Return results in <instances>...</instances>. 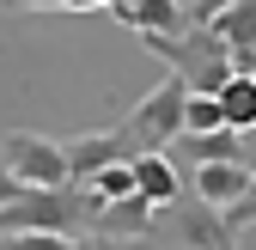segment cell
<instances>
[{
  "mask_svg": "<svg viewBox=\"0 0 256 250\" xmlns=\"http://www.w3.org/2000/svg\"><path fill=\"white\" fill-rule=\"evenodd\" d=\"M116 128L128 134V146H134V159H152V152H171L183 134H189V80L183 74H165L146 98L128 110Z\"/></svg>",
  "mask_w": 256,
  "mask_h": 250,
  "instance_id": "cell-1",
  "label": "cell"
},
{
  "mask_svg": "<svg viewBox=\"0 0 256 250\" xmlns=\"http://www.w3.org/2000/svg\"><path fill=\"white\" fill-rule=\"evenodd\" d=\"M146 49H152L158 61H171V74H183L189 92H202V98H220V92L238 80L232 49L220 43L214 30H196V24H189L183 37H146Z\"/></svg>",
  "mask_w": 256,
  "mask_h": 250,
  "instance_id": "cell-2",
  "label": "cell"
},
{
  "mask_svg": "<svg viewBox=\"0 0 256 250\" xmlns=\"http://www.w3.org/2000/svg\"><path fill=\"white\" fill-rule=\"evenodd\" d=\"M0 159L12 165V177L24 183V190H68V183H74L68 140H49V134H37V128L0 134Z\"/></svg>",
  "mask_w": 256,
  "mask_h": 250,
  "instance_id": "cell-3",
  "label": "cell"
},
{
  "mask_svg": "<svg viewBox=\"0 0 256 250\" xmlns=\"http://www.w3.org/2000/svg\"><path fill=\"white\" fill-rule=\"evenodd\" d=\"M158 250H238V232L226 226V214L208 208V202H177V208H158Z\"/></svg>",
  "mask_w": 256,
  "mask_h": 250,
  "instance_id": "cell-4",
  "label": "cell"
},
{
  "mask_svg": "<svg viewBox=\"0 0 256 250\" xmlns=\"http://www.w3.org/2000/svg\"><path fill=\"white\" fill-rule=\"evenodd\" d=\"M68 165H74V183L92 190L110 165H134V146H128L122 128H98V134H74L68 140Z\"/></svg>",
  "mask_w": 256,
  "mask_h": 250,
  "instance_id": "cell-5",
  "label": "cell"
},
{
  "mask_svg": "<svg viewBox=\"0 0 256 250\" xmlns=\"http://www.w3.org/2000/svg\"><path fill=\"white\" fill-rule=\"evenodd\" d=\"M158 232V208L134 190V196H122V202H104L98 214H92V232H86V244L92 238H116V244H146Z\"/></svg>",
  "mask_w": 256,
  "mask_h": 250,
  "instance_id": "cell-6",
  "label": "cell"
},
{
  "mask_svg": "<svg viewBox=\"0 0 256 250\" xmlns=\"http://www.w3.org/2000/svg\"><path fill=\"white\" fill-rule=\"evenodd\" d=\"M250 183H256V171H250L244 159L208 165V171H196V202H208V208H220V214H232V208L250 196Z\"/></svg>",
  "mask_w": 256,
  "mask_h": 250,
  "instance_id": "cell-7",
  "label": "cell"
},
{
  "mask_svg": "<svg viewBox=\"0 0 256 250\" xmlns=\"http://www.w3.org/2000/svg\"><path fill=\"white\" fill-rule=\"evenodd\" d=\"M244 134H232V128H220V134H183L171 152H165V159L183 171H208V165H226V159H244V146H238Z\"/></svg>",
  "mask_w": 256,
  "mask_h": 250,
  "instance_id": "cell-8",
  "label": "cell"
},
{
  "mask_svg": "<svg viewBox=\"0 0 256 250\" xmlns=\"http://www.w3.org/2000/svg\"><path fill=\"white\" fill-rule=\"evenodd\" d=\"M134 177H140V196H146L152 208H177V202H183V171L165 159V152L134 159Z\"/></svg>",
  "mask_w": 256,
  "mask_h": 250,
  "instance_id": "cell-9",
  "label": "cell"
},
{
  "mask_svg": "<svg viewBox=\"0 0 256 250\" xmlns=\"http://www.w3.org/2000/svg\"><path fill=\"white\" fill-rule=\"evenodd\" d=\"M220 110H226V128L232 134H250L256 128V74H238L226 92H220Z\"/></svg>",
  "mask_w": 256,
  "mask_h": 250,
  "instance_id": "cell-10",
  "label": "cell"
},
{
  "mask_svg": "<svg viewBox=\"0 0 256 250\" xmlns=\"http://www.w3.org/2000/svg\"><path fill=\"white\" fill-rule=\"evenodd\" d=\"M0 250H92V244L61 238V232H12V238H0Z\"/></svg>",
  "mask_w": 256,
  "mask_h": 250,
  "instance_id": "cell-11",
  "label": "cell"
},
{
  "mask_svg": "<svg viewBox=\"0 0 256 250\" xmlns=\"http://www.w3.org/2000/svg\"><path fill=\"white\" fill-rule=\"evenodd\" d=\"M220 128H226V110H220V98L189 92V134H220Z\"/></svg>",
  "mask_w": 256,
  "mask_h": 250,
  "instance_id": "cell-12",
  "label": "cell"
},
{
  "mask_svg": "<svg viewBox=\"0 0 256 250\" xmlns=\"http://www.w3.org/2000/svg\"><path fill=\"white\" fill-rule=\"evenodd\" d=\"M92 190H98L104 202H122V196H134V190H140V177H134V165H110L98 183H92Z\"/></svg>",
  "mask_w": 256,
  "mask_h": 250,
  "instance_id": "cell-13",
  "label": "cell"
},
{
  "mask_svg": "<svg viewBox=\"0 0 256 250\" xmlns=\"http://www.w3.org/2000/svg\"><path fill=\"white\" fill-rule=\"evenodd\" d=\"M238 0H189V24L196 30H214V18H226Z\"/></svg>",
  "mask_w": 256,
  "mask_h": 250,
  "instance_id": "cell-14",
  "label": "cell"
},
{
  "mask_svg": "<svg viewBox=\"0 0 256 250\" xmlns=\"http://www.w3.org/2000/svg\"><path fill=\"white\" fill-rule=\"evenodd\" d=\"M18 196H24V183L12 177V165H6V159H0V208H12Z\"/></svg>",
  "mask_w": 256,
  "mask_h": 250,
  "instance_id": "cell-15",
  "label": "cell"
},
{
  "mask_svg": "<svg viewBox=\"0 0 256 250\" xmlns=\"http://www.w3.org/2000/svg\"><path fill=\"white\" fill-rule=\"evenodd\" d=\"M43 6H61V0H0V12H43Z\"/></svg>",
  "mask_w": 256,
  "mask_h": 250,
  "instance_id": "cell-16",
  "label": "cell"
},
{
  "mask_svg": "<svg viewBox=\"0 0 256 250\" xmlns=\"http://www.w3.org/2000/svg\"><path fill=\"white\" fill-rule=\"evenodd\" d=\"M92 250H158V244H152V238H146V244H116V238H92Z\"/></svg>",
  "mask_w": 256,
  "mask_h": 250,
  "instance_id": "cell-17",
  "label": "cell"
},
{
  "mask_svg": "<svg viewBox=\"0 0 256 250\" xmlns=\"http://www.w3.org/2000/svg\"><path fill=\"white\" fill-rule=\"evenodd\" d=\"M134 6H140V0H110V6H104V12H110V18H116V24H122V18H128V12H134Z\"/></svg>",
  "mask_w": 256,
  "mask_h": 250,
  "instance_id": "cell-18",
  "label": "cell"
},
{
  "mask_svg": "<svg viewBox=\"0 0 256 250\" xmlns=\"http://www.w3.org/2000/svg\"><path fill=\"white\" fill-rule=\"evenodd\" d=\"M61 6H74V12H92V6H110V0H61Z\"/></svg>",
  "mask_w": 256,
  "mask_h": 250,
  "instance_id": "cell-19",
  "label": "cell"
}]
</instances>
